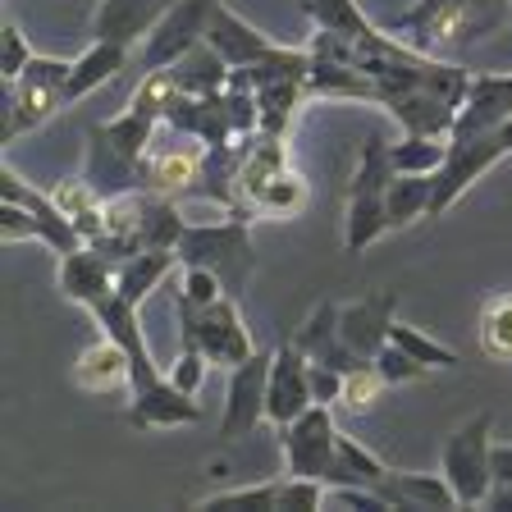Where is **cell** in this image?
Instances as JSON below:
<instances>
[{"label":"cell","mask_w":512,"mask_h":512,"mask_svg":"<svg viewBox=\"0 0 512 512\" xmlns=\"http://www.w3.org/2000/svg\"><path fill=\"white\" fill-rule=\"evenodd\" d=\"M389 183H394V160H389V142L366 138L357 174L348 183V211H343V252L362 256L375 238H384L389 224Z\"/></svg>","instance_id":"6da1fadb"},{"label":"cell","mask_w":512,"mask_h":512,"mask_svg":"<svg viewBox=\"0 0 512 512\" xmlns=\"http://www.w3.org/2000/svg\"><path fill=\"white\" fill-rule=\"evenodd\" d=\"M252 220H220V224H188L179 238V266H202L211 275H220V284L229 293H243L247 279L256 270V252H252Z\"/></svg>","instance_id":"7a4b0ae2"},{"label":"cell","mask_w":512,"mask_h":512,"mask_svg":"<svg viewBox=\"0 0 512 512\" xmlns=\"http://www.w3.org/2000/svg\"><path fill=\"white\" fill-rule=\"evenodd\" d=\"M179 348H202L211 357V366H238L256 352L252 330L243 325V311H238V293H220L206 307H192L179 302Z\"/></svg>","instance_id":"3957f363"},{"label":"cell","mask_w":512,"mask_h":512,"mask_svg":"<svg viewBox=\"0 0 512 512\" xmlns=\"http://www.w3.org/2000/svg\"><path fill=\"white\" fill-rule=\"evenodd\" d=\"M74 60H55V55H32V64L19 78L5 83V124H0V142H14L19 133L37 128L64 110V83H69Z\"/></svg>","instance_id":"277c9868"},{"label":"cell","mask_w":512,"mask_h":512,"mask_svg":"<svg viewBox=\"0 0 512 512\" xmlns=\"http://www.w3.org/2000/svg\"><path fill=\"white\" fill-rule=\"evenodd\" d=\"M490 430H494V416L490 412H476L467 416L453 435L444 439V453H439V471L448 476V485L458 490L462 508H485L494 490V467H490Z\"/></svg>","instance_id":"5b68a950"},{"label":"cell","mask_w":512,"mask_h":512,"mask_svg":"<svg viewBox=\"0 0 512 512\" xmlns=\"http://www.w3.org/2000/svg\"><path fill=\"white\" fill-rule=\"evenodd\" d=\"M215 0H174L165 19L147 32V42L138 46V69H174L197 42H206V23H211Z\"/></svg>","instance_id":"8992f818"},{"label":"cell","mask_w":512,"mask_h":512,"mask_svg":"<svg viewBox=\"0 0 512 512\" xmlns=\"http://www.w3.org/2000/svg\"><path fill=\"white\" fill-rule=\"evenodd\" d=\"M279 444H284V471L293 476H330L334 453H339V426L330 416V403H311L298 421H288L279 430Z\"/></svg>","instance_id":"52a82bcc"},{"label":"cell","mask_w":512,"mask_h":512,"mask_svg":"<svg viewBox=\"0 0 512 512\" xmlns=\"http://www.w3.org/2000/svg\"><path fill=\"white\" fill-rule=\"evenodd\" d=\"M270 366H275V352H252L247 362L229 366V384H224V416H220V435L224 439H247L261 421H266Z\"/></svg>","instance_id":"ba28073f"},{"label":"cell","mask_w":512,"mask_h":512,"mask_svg":"<svg viewBox=\"0 0 512 512\" xmlns=\"http://www.w3.org/2000/svg\"><path fill=\"white\" fill-rule=\"evenodd\" d=\"M467 19H471V0H416L407 14L384 23V32L403 37L416 51H430V46H444V42H462L467 37Z\"/></svg>","instance_id":"9c48e42d"},{"label":"cell","mask_w":512,"mask_h":512,"mask_svg":"<svg viewBox=\"0 0 512 512\" xmlns=\"http://www.w3.org/2000/svg\"><path fill=\"white\" fill-rule=\"evenodd\" d=\"M311 403H316L311 398V362L298 352V343H279L275 366H270V389H266V421L275 430H284Z\"/></svg>","instance_id":"30bf717a"},{"label":"cell","mask_w":512,"mask_h":512,"mask_svg":"<svg viewBox=\"0 0 512 512\" xmlns=\"http://www.w3.org/2000/svg\"><path fill=\"white\" fill-rule=\"evenodd\" d=\"M394 311H398V293H371V298H357L339 307V334L357 362H375L380 357V348L389 343V330L398 320Z\"/></svg>","instance_id":"8fae6325"},{"label":"cell","mask_w":512,"mask_h":512,"mask_svg":"<svg viewBox=\"0 0 512 512\" xmlns=\"http://www.w3.org/2000/svg\"><path fill=\"white\" fill-rule=\"evenodd\" d=\"M124 421L133 430H174V426H197L202 421V407L197 394H183L179 384L165 375V380L147 384V389H133L124 407Z\"/></svg>","instance_id":"7c38bea8"},{"label":"cell","mask_w":512,"mask_h":512,"mask_svg":"<svg viewBox=\"0 0 512 512\" xmlns=\"http://www.w3.org/2000/svg\"><path fill=\"white\" fill-rule=\"evenodd\" d=\"M0 197L5 202H19V206H28L32 211V220H37V234H42V243L51 247V252H78V247H87L83 243V234H78V224L69 220V215L55 206V197L51 192H37V188H28L23 183V174H14L10 165L0 170Z\"/></svg>","instance_id":"4fadbf2b"},{"label":"cell","mask_w":512,"mask_h":512,"mask_svg":"<svg viewBox=\"0 0 512 512\" xmlns=\"http://www.w3.org/2000/svg\"><path fill=\"white\" fill-rule=\"evenodd\" d=\"M206 42L229 60V69H252L256 60H266L270 51H279L266 32L252 28V23H247L238 10H229L224 0H215L211 23H206Z\"/></svg>","instance_id":"5bb4252c"},{"label":"cell","mask_w":512,"mask_h":512,"mask_svg":"<svg viewBox=\"0 0 512 512\" xmlns=\"http://www.w3.org/2000/svg\"><path fill=\"white\" fill-rule=\"evenodd\" d=\"M60 288L69 302H83V307L92 311L96 302H106L119 288V266L106 252H96V247L64 252L60 256Z\"/></svg>","instance_id":"9a60e30c"},{"label":"cell","mask_w":512,"mask_h":512,"mask_svg":"<svg viewBox=\"0 0 512 512\" xmlns=\"http://www.w3.org/2000/svg\"><path fill=\"white\" fill-rule=\"evenodd\" d=\"M512 119V74H471L462 115L448 138H467V133H485Z\"/></svg>","instance_id":"2e32d148"},{"label":"cell","mask_w":512,"mask_h":512,"mask_svg":"<svg viewBox=\"0 0 512 512\" xmlns=\"http://www.w3.org/2000/svg\"><path fill=\"white\" fill-rule=\"evenodd\" d=\"M74 384L87 394H115V389H133V357L115 334H101L96 343H87L83 357L74 366Z\"/></svg>","instance_id":"e0dca14e"},{"label":"cell","mask_w":512,"mask_h":512,"mask_svg":"<svg viewBox=\"0 0 512 512\" xmlns=\"http://www.w3.org/2000/svg\"><path fill=\"white\" fill-rule=\"evenodd\" d=\"M293 343H298V352L307 357V362H325L343 375H348L352 366H362L339 334V302H320V307L307 316V325L293 334Z\"/></svg>","instance_id":"ac0fdd59"},{"label":"cell","mask_w":512,"mask_h":512,"mask_svg":"<svg viewBox=\"0 0 512 512\" xmlns=\"http://www.w3.org/2000/svg\"><path fill=\"white\" fill-rule=\"evenodd\" d=\"M128 55H133V46H124V42H96V37H92V46H87V51L74 60V69H69V83H64V106L83 101L87 92H96L101 83H110L119 69H128Z\"/></svg>","instance_id":"d6986e66"},{"label":"cell","mask_w":512,"mask_h":512,"mask_svg":"<svg viewBox=\"0 0 512 512\" xmlns=\"http://www.w3.org/2000/svg\"><path fill=\"white\" fill-rule=\"evenodd\" d=\"M384 499H389V508H421V512L462 508L448 476H421V471H394L389 485H384Z\"/></svg>","instance_id":"ffe728a7"},{"label":"cell","mask_w":512,"mask_h":512,"mask_svg":"<svg viewBox=\"0 0 512 512\" xmlns=\"http://www.w3.org/2000/svg\"><path fill=\"white\" fill-rule=\"evenodd\" d=\"M389 476H394L389 462H380L371 448H362L352 435H343L339 430V453H334V467H330V476H325V485H362V490H380L384 494Z\"/></svg>","instance_id":"44dd1931"},{"label":"cell","mask_w":512,"mask_h":512,"mask_svg":"<svg viewBox=\"0 0 512 512\" xmlns=\"http://www.w3.org/2000/svg\"><path fill=\"white\" fill-rule=\"evenodd\" d=\"M174 266H179V252H170V247H142V252H133L128 261H119V298L142 307L147 293L170 275Z\"/></svg>","instance_id":"7402d4cb"},{"label":"cell","mask_w":512,"mask_h":512,"mask_svg":"<svg viewBox=\"0 0 512 512\" xmlns=\"http://www.w3.org/2000/svg\"><path fill=\"white\" fill-rule=\"evenodd\" d=\"M174 74H179L183 96H220L229 87V78H234V69H229V60L211 42H197L174 64Z\"/></svg>","instance_id":"603a6c76"},{"label":"cell","mask_w":512,"mask_h":512,"mask_svg":"<svg viewBox=\"0 0 512 512\" xmlns=\"http://www.w3.org/2000/svg\"><path fill=\"white\" fill-rule=\"evenodd\" d=\"M384 202H389V224L394 229H403L412 220H426L430 202H435V174H394Z\"/></svg>","instance_id":"cb8c5ba5"},{"label":"cell","mask_w":512,"mask_h":512,"mask_svg":"<svg viewBox=\"0 0 512 512\" xmlns=\"http://www.w3.org/2000/svg\"><path fill=\"white\" fill-rule=\"evenodd\" d=\"M302 14H307L316 28H334L343 32V37H357V42H366V37H375V23L362 14V5L357 0H298Z\"/></svg>","instance_id":"d4e9b609"},{"label":"cell","mask_w":512,"mask_h":512,"mask_svg":"<svg viewBox=\"0 0 512 512\" xmlns=\"http://www.w3.org/2000/svg\"><path fill=\"white\" fill-rule=\"evenodd\" d=\"M179 96H183V87H179V74H174V69H147L138 92L128 96V110H138V115L165 124V115L179 106Z\"/></svg>","instance_id":"484cf974"},{"label":"cell","mask_w":512,"mask_h":512,"mask_svg":"<svg viewBox=\"0 0 512 512\" xmlns=\"http://www.w3.org/2000/svg\"><path fill=\"white\" fill-rule=\"evenodd\" d=\"M389 160H394V174H439V165L448 160V142L407 133L403 142H389Z\"/></svg>","instance_id":"4316f807"},{"label":"cell","mask_w":512,"mask_h":512,"mask_svg":"<svg viewBox=\"0 0 512 512\" xmlns=\"http://www.w3.org/2000/svg\"><path fill=\"white\" fill-rule=\"evenodd\" d=\"M389 343H398L403 352H412V357L426 366V371H453V366H462V357H458L453 348L435 343L426 330H416V325H403V320H394V330H389Z\"/></svg>","instance_id":"83f0119b"},{"label":"cell","mask_w":512,"mask_h":512,"mask_svg":"<svg viewBox=\"0 0 512 512\" xmlns=\"http://www.w3.org/2000/svg\"><path fill=\"white\" fill-rule=\"evenodd\" d=\"M480 348L499 357V362H512V293L494 298L480 316Z\"/></svg>","instance_id":"f1b7e54d"},{"label":"cell","mask_w":512,"mask_h":512,"mask_svg":"<svg viewBox=\"0 0 512 512\" xmlns=\"http://www.w3.org/2000/svg\"><path fill=\"white\" fill-rule=\"evenodd\" d=\"M380 394H384V375L375 371V362H362V366H352V371L343 375L339 407L343 412H371V407L380 403Z\"/></svg>","instance_id":"f546056e"},{"label":"cell","mask_w":512,"mask_h":512,"mask_svg":"<svg viewBox=\"0 0 512 512\" xmlns=\"http://www.w3.org/2000/svg\"><path fill=\"white\" fill-rule=\"evenodd\" d=\"M307 206V179L293 170H279L275 179L266 183V192H261V202H256V211L266 215H293Z\"/></svg>","instance_id":"4dcf8cb0"},{"label":"cell","mask_w":512,"mask_h":512,"mask_svg":"<svg viewBox=\"0 0 512 512\" xmlns=\"http://www.w3.org/2000/svg\"><path fill=\"white\" fill-rule=\"evenodd\" d=\"M275 499H279V480H256V485H243V490L211 494V499H202L197 508L202 512H215V508H266V512H275Z\"/></svg>","instance_id":"1f68e13d"},{"label":"cell","mask_w":512,"mask_h":512,"mask_svg":"<svg viewBox=\"0 0 512 512\" xmlns=\"http://www.w3.org/2000/svg\"><path fill=\"white\" fill-rule=\"evenodd\" d=\"M28 64H32L28 37H23V28L14 19H5V23H0V74H5V83H10V78H19Z\"/></svg>","instance_id":"d6a6232c"},{"label":"cell","mask_w":512,"mask_h":512,"mask_svg":"<svg viewBox=\"0 0 512 512\" xmlns=\"http://www.w3.org/2000/svg\"><path fill=\"white\" fill-rule=\"evenodd\" d=\"M375 371L384 375V384H407V380H421V375H426V366L416 362L412 352L398 348V343H384L380 357H375Z\"/></svg>","instance_id":"836d02e7"},{"label":"cell","mask_w":512,"mask_h":512,"mask_svg":"<svg viewBox=\"0 0 512 512\" xmlns=\"http://www.w3.org/2000/svg\"><path fill=\"white\" fill-rule=\"evenodd\" d=\"M206 366H211V357H206L202 348H179V357H174V366H170V380L179 384L183 394H197L206 380Z\"/></svg>","instance_id":"e575fe53"},{"label":"cell","mask_w":512,"mask_h":512,"mask_svg":"<svg viewBox=\"0 0 512 512\" xmlns=\"http://www.w3.org/2000/svg\"><path fill=\"white\" fill-rule=\"evenodd\" d=\"M0 238H5V243H28V238H37V243H42L37 220H32L28 206L5 202V197H0Z\"/></svg>","instance_id":"d590c367"},{"label":"cell","mask_w":512,"mask_h":512,"mask_svg":"<svg viewBox=\"0 0 512 512\" xmlns=\"http://www.w3.org/2000/svg\"><path fill=\"white\" fill-rule=\"evenodd\" d=\"M339 394H343V371H334V366H325V362H311V398L334 407Z\"/></svg>","instance_id":"8d00e7d4"},{"label":"cell","mask_w":512,"mask_h":512,"mask_svg":"<svg viewBox=\"0 0 512 512\" xmlns=\"http://www.w3.org/2000/svg\"><path fill=\"white\" fill-rule=\"evenodd\" d=\"M490 467H494V485H508L512 480V444L490 448Z\"/></svg>","instance_id":"74e56055"},{"label":"cell","mask_w":512,"mask_h":512,"mask_svg":"<svg viewBox=\"0 0 512 512\" xmlns=\"http://www.w3.org/2000/svg\"><path fill=\"white\" fill-rule=\"evenodd\" d=\"M485 508H490V512H512V480H508V485H494L490 499H485Z\"/></svg>","instance_id":"f35d334b"},{"label":"cell","mask_w":512,"mask_h":512,"mask_svg":"<svg viewBox=\"0 0 512 512\" xmlns=\"http://www.w3.org/2000/svg\"><path fill=\"white\" fill-rule=\"evenodd\" d=\"M499 133H503V142H508V151H512V119L508 124H499Z\"/></svg>","instance_id":"ab89813d"}]
</instances>
